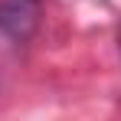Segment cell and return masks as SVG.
<instances>
[{
	"label": "cell",
	"instance_id": "cell-1",
	"mask_svg": "<svg viewBox=\"0 0 121 121\" xmlns=\"http://www.w3.org/2000/svg\"><path fill=\"white\" fill-rule=\"evenodd\" d=\"M39 26V0H0V33L13 43L30 39Z\"/></svg>",
	"mask_w": 121,
	"mask_h": 121
},
{
	"label": "cell",
	"instance_id": "cell-2",
	"mask_svg": "<svg viewBox=\"0 0 121 121\" xmlns=\"http://www.w3.org/2000/svg\"><path fill=\"white\" fill-rule=\"evenodd\" d=\"M118 39H121V33H118Z\"/></svg>",
	"mask_w": 121,
	"mask_h": 121
}]
</instances>
